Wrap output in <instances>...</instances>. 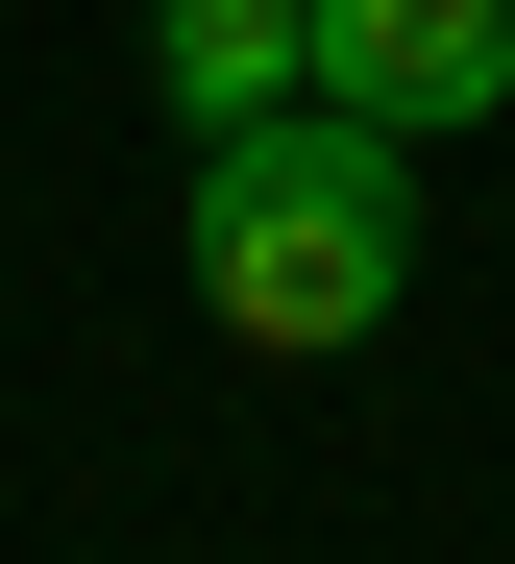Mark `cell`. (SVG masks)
<instances>
[{"mask_svg": "<svg viewBox=\"0 0 515 564\" xmlns=\"http://www.w3.org/2000/svg\"><path fill=\"white\" fill-rule=\"evenodd\" d=\"M320 99L418 123V148L515 123V0H320Z\"/></svg>", "mask_w": 515, "mask_h": 564, "instance_id": "cell-2", "label": "cell"}, {"mask_svg": "<svg viewBox=\"0 0 515 564\" xmlns=\"http://www.w3.org/2000/svg\"><path fill=\"white\" fill-rule=\"evenodd\" d=\"M393 295H418V123L270 99V123L196 148V319L222 344L344 368V344H393Z\"/></svg>", "mask_w": 515, "mask_h": 564, "instance_id": "cell-1", "label": "cell"}, {"mask_svg": "<svg viewBox=\"0 0 515 564\" xmlns=\"http://www.w3.org/2000/svg\"><path fill=\"white\" fill-rule=\"evenodd\" d=\"M148 99H172V148L320 99V0H148Z\"/></svg>", "mask_w": 515, "mask_h": 564, "instance_id": "cell-3", "label": "cell"}]
</instances>
